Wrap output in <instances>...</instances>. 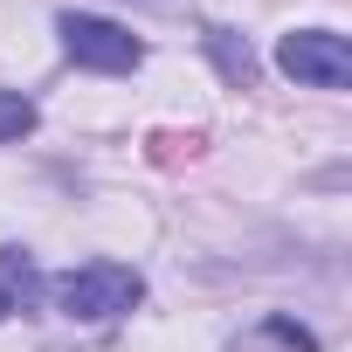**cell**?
I'll list each match as a JSON object with an SVG mask.
<instances>
[{
  "mask_svg": "<svg viewBox=\"0 0 352 352\" xmlns=\"http://www.w3.org/2000/svg\"><path fill=\"white\" fill-rule=\"evenodd\" d=\"M138 270H124V263H83V270H69L63 283H56V304H63V318H83V324H97V318H118V311H131L138 304Z\"/></svg>",
  "mask_w": 352,
  "mask_h": 352,
  "instance_id": "1",
  "label": "cell"
},
{
  "mask_svg": "<svg viewBox=\"0 0 352 352\" xmlns=\"http://www.w3.org/2000/svg\"><path fill=\"white\" fill-rule=\"evenodd\" d=\"M63 49H69V63L104 69V76H124V69L145 63L138 35L118 28V21H104V14H63Z\"/></svg>",
  "mask_w": 352,
  "mask_h": 352,
  "instance_id": "2",
  "label": "cell"
},
{
  "mask_svg": "<svg viewBox=\"0 0 352 352\" xmlns=\"http://www.w3.org/2000/svg\"><path fill=\"white\" fill-rule=\"evenodd\" d=\"M276 63H283V76L318 83V90H345V83H352V49H345V35H331V28H297V35H283V42H276Z\"/></svg>",
  "mask_w": 352,
  "mask_h": 352,
  "instance_id": "3",
  "label": "cell"
},
{
  "mask_svg": "<svg viewBox=\"0 0 352 352\" xmlns=\"http://www.w3.org/2000/svg\"><path fill=\"white\" fill-rule=\"evenodd\" d=\"M35 297H42L35 263L21 249H0V311H35Z\"/></svg>",
  "mask_w": 352,
  "mask_h": 352,
  "instance_id": "4",
  "label": "cell"
},
{
  "mask_svg": "<svg viewBox=\"0 0 352 352\" xmlns=\"http://www.w3.org/2000/svg\"><path fill=\"white\" fill-rule=\"evenodd\" d=\"M208 49H214V63H221V76H228V83H242V90L256 83V56H249V42H235L228 28H214V35H208Z\"/></svg>",
  "mask_w": 352,
  "mask_h": 352,
  "instance_id": "5",
  "label": "cell"
},
{
  "mask_svg": "<svg viewBox=\"0 0 352 352\" xmlns=\"http://www.w3.org/2000/svg\"><path fill=\"white\" fill-rule=\"evenodd\" d=\"M28 131H35V104L14 97V90H0V145H21Z\"/></svg>",
  "mask_w": 352,
  "mask_h": 352,
  "instance_id": "6",
  "label": "cell"
}]
</instances>
